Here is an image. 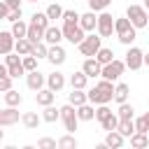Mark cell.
I'll list each match as a JSON object with an SVG mask.
<instances>
[{
    "label": "cell",
    "mask_w": 149,
    "mask_h": 149,
    "mask_svg": "<svg viewBox=\"0 0 149 149\" xmlns=\"http://www.w3.org/2000/svg\"><path fill=\"white\" fill-rule=\"evenodd\" d=\"M9 9H21V0H2Z\"/></svg>",
    "instance_id": "obj_51"
},
{
    "label": "cell",
    "mask_w": 149,
    "mask_h": 149,
    "mask_svg": "<svg viewBox=\"0 0 149 149\" xmlns=\"http://www.w3.org/2000/svg\"><path fill=\"white\" fill-rule=\"evenodd\" d=\"M63 14H65V9H63L61 5H56V2L47 7V16H49V19H63Z\"/></svg>",
    "instance_id": "obj_39"
},
{
    "label": "cell",
    "mask_w": 149,
    "mask_h": 149,
    "mask_svg": "<svg viewBox=\"0 0 149 149\" xmlns=\"http://www.w3.org/2000/svg\"><path fill=\"white\" fill-rule=\"evenodd\" d=\"M86 2H88V0H86Z\"/></svg>",
    "instance_id": "obj_59"
},
{
    "label": "cell",
    "mask_w": 149,
    "mask_h": 149,
    "mask_svg": "<svg viewBox=\"0 0 149 149\" xmlns=\"http://www.w3.org/2000/svg\"><path fill=\"white\" fill-rule=\"evenodd\" d=\"M30 56H35V58H49V47H47V42H40V44H35Z\"/></svg>",
    "instance_id": "obj_38"
},
{
    "label": "cell",
    "mask_w": 149,
    "mask_h": 149,
    "mask_svg": "<svg viewBox=\"0 0 149 149\" xmlns=\"http://www.w3.org/2000/svg\"><path fill=\"white\" fill-rule=\"evenodd\" d=\"M123 70H126V63L123 61H112L109 65H105L102 68V74H100V79H107V81H116L121 74H123Z\"/></svg>",
    "instance_id": "obj_4"
},
{
    "label": "cell",
    "mask_w": 149,
    "mask_h": 149,
    "mask_svg": "<svg viewBox=\"0 0 149 149\" xmlns=\"http://www.w3.org/2000/svg\"><path fill=\"white\" fill-rule=\"evenodd\" d=\"M42 119H44L47 123H54V121H58V119H61V109H56L54 105H49V107H44Z\"/></svg>",
    "instance_id": "obj_33"
},
{
    "label": "cell",
    "mask_w": 149,
    "mask_h": 149,
    "mask_svg": "<svg viewBox=\"0 0 149 149\" xmlns=\"http://www.w3.org/2000/svg\"><path fill=\"white\" fill-rule=\"evenodd\" d=\"M100 91H105V93H109V95H114V91H116V86H114V81H107V79H100L98 84H95Z\"/></svg>",
    "instance_id": "obj_43"
},
{
    "label": "cell",
    "mask_w": 149,
    "mask_h": 149,
    "mask_svg": "<svg viewBox=\"0 0 149 149\" xmlns=\"http://www.w3.org/2000/svg\"><path fill=\"white\" fill-rule=\"evenodd\" d=\"M37 149H58V142L54 137H40L37 140Z\"/></svg>",
    "instance_id": "obj_42"
},
{
    "label": "cell",
    "mask_w": 149,
    "mask_h": 149,
    "mask_svg": "<svg viewBox=\"0 0 149 149\" xmlns=\"http://www.w3.org/2000/svg\"><path fill=\"white\" fill-rule=\"evenodd\" d=\"M33 47H35V44H33L28 37H23V40H16V47H14V51H16V54L23 58V56H30V54H33Z\"/></svg>",
    "instance_id": "obj_22"
},
{
    "label": "cell",
    "mask_w": 149,
    "mask_h": 149,
    "mask_svg": "<svg viewBox=\"0 0 149 149\" xmlns=\"http://www.w3.org/2000/svg\"><path fill=\"white\" fill-rule=\"evenodd\" d=\"M2 149H16V147H14V144H5Z\"/></svg>",
    "instance_id": "obj_53"
},
{
    "label": "cell",
    "mask_w": 149,
    "mask_h": 149,
    "mask_svg": "<svg viewBox=\"0 0 149 149\" xmlns=\"http://www.w3.org/2000/svg\"><path fill=\"white\" fill-rule=\"evenodd\" d=\"M0 91H2V93H7V91H12V77H9V74H5V77H0Z\"/></svg>",
    "instance_id": "obj_48"
},
{
    "label": "cell",
    "mask_w": 149,
    "mask_h": 149,
    "mask_svg": "<svg viewBox=\"0 0 149 149\" xmlns=\"http://www.w3.org/2000/svg\"><path fill=\"white\" fill-rule=\"evenodd\" d=\"M114 16L109 14V12H102L100 16H98V35L100 37H112V33H116L114 30Z\"/></svg>",
    "instance_id": "obj_5"
},
{
    "label": "cell",
    "mask_w": 149,
    "mask_h": 149,
    "mask_svg": "<svg viewBox=\"0 0 149 149\" xmlns=\"http://www.w3.org/2000/svg\"><path fill=\"white\" fill-rule=\"evenodd\" d=\"M63 86H65V77H63L61 72H51V74L47 77V88H51L54 93H58Z\"/></svg>",
    "instance_id": "obj_17"
},
{
    "label": "cell",
    "mask_w": 149,
    "mask_h": 149,
    "mask_svg": "<svg viewBox=\"0 0 149 149\" xmlns=\"http://www.w3.org/2000/svg\"><path fill=\"white\" fill-rule=\"evenodd\" d=\"M77 116H79V121H91V119L95 116V109H93V105H91V102H86V105L77 107Z\"/></svg>",
    "instance_id": "obj_29"
},
{
    "label": "cell",
    "mask_w": 149,
    "mask_h": 149,
    "mask_svg": "<svg viewBox=\"0 0 149 149\" xmlns=\"http://www.w3.org/2000/svg\"><path fill=\"white\" fill-rule=\"evenodd\" d=\"M14 47H16V37L12 35V30H2L0 33V51H2V56L12 54Z\"/></svg>",
    "instance_id": "obj_9"
},
{
    "label": "cell",
    "mask_w": 149,
    "mask_h": 149,
    "mask_svg": "<svg viewBox=\"0 0 149 149\" xmlns=\"http://www.w3.org/2000/svg\"><path fill=\"white\" fill-rule=\"evenodd\" d=\"M144 65H149V54H144Z\"/></svg>",
    "instance_id": "obj_54"
},
{
    "label": "cell",
    "mask_w": 149,
    "mask_h": 149,
    "mask_svg": "<svg viewBox=\"0 0 149 149\" xmlns=\"http://www.w3.org/2000/svg\"><path fill=\"white\" fill-rule=\"evenodd\" d=\"M119 133H121L123 137H133V135L137 133L135 121H121V123H119Z\"/></svg>",
    "instance_id": "obj_36"
},
{
    "label": "cell",
    "mask_w": 149,
    "mask_h": 149,
    "mask_svg": "<svg viewBox=\"0 0 149 149\" xmlns=\"http://www.w3.org/2000/svg\"><path fill=\"white\" fill-rule=\"evenodd\" d=\"M19 121V109L16 107H5L0 112V126H14Z\"/></svg>",
    "instance_id": "obj_14"
},
{
    "label": "cell",
    "mask_w": 149,
    "mask_h": 149,
    "mask_svg": "<svg viewBox=\"0 0 149 149\" xmlns=\"http://www.w3.org/2000/svg\"><path fill=\"white\" fill-rule=\"evenodd\" d=\"M21 121H23V126H26V128L35 130V128L40 126V121H42V119H40V114H37V112H26V114L21 116Z\"/></svg>",
    "instance_id": "obj_25"
},
{
    "label": "cell",
    "mask_w": 149,
    "mask_h": 149,
    "mask_svg": "<svg viewBox=\"0 0 149 149\" xmlns=\"http://www.w3.org/2000/svg\"><path fill=\"white\" fill-rule=\"evenodd\" d=\"M63 37H65L68 42H72V44L79 47V44L86 40V33H84L81 26H68V23H63Z\"/></svg>",
    "instance_id": "obj_7"
},
{
    "label": "cell",
    "mask_w": 149,
    "mask_h": 149,
    "mask_svg": "<svg viewBox=\"0 0 149 149\" xmlns=\"http://www.w3.org/2000/svg\"><path fill=\"white\" fill-rule=\"evenodd\" d=\"M77 147H79V144H77V137H74L72 133L58 137V149H77Z\"/></svg>",
    "instance_id": "obj_30"
},
{
    "label": "cell",
    "mask_w": 149,
    "mask_h": 149,
    "mask_svg": "<svg viewBox=\"0 0 149 149\" xmlns=\"http://www.w3.org/2000/svg\"><path fill=\"white\" fill-rule=\"evenodd\" d=\"M114 30H116V35H119V37H123V35H128V33L137 30V28L130 23V19H128V16H121V19H116V21H114Z\"/></svg>",
    "instance_id": "obj_13"
},
{
    "label": "cell",
    "mask_w": 149,
    "mask_h": 149,
    "mask_svg": "<svg viewBox=\"0 0 149 149\" xmlns=\"http://www.w3.org/2000/svg\"><path fill=\"white\" fill-rule=\"evenodd\" d=\"M135 128H137V133H147L149 135V123L144 121V116H137L135 119Z\"/></svg>",
    "instance_id": "obj_47"
},
{
    "label": "cell",
    "mask_w": 149,
    "mask_h": 149,
    "mask_svg": "<svg viewBox=\"0 0 149 149\" xmlns=\"http://www.w3.org/2000/svg\"><path fill=\"white\" fill-rule=\"evenodd\" d=\"M123 140H126V137H123L119 130H114V133H107V135H105V144H107L109 149H121V147H123Z\"/></svg>",
    "instance_id": "obj_21"
},
{
    "label": "cell",
    "mask_w": 149,
    "mask_h": 149,
    "mask_svg": "<svg viewBox=\"0 0 149 149\" xmlns=\"http://www.w3.org/2000/svg\"><path fill=\"white\" fill-rule=\"evenodd\" d=\"M79 19H81V14H77L74 9H65V14H63V23H68V26H79Z\"/></svg>",
    "instance_id": "obj_37"
},
{
    "label": "cell",
    "mask_w": 149,
    "mask_h": 149,
    "mask_svg": "<svg viewBox=\"0 0 149 149\" xmlns=\"http://www.w3.org/2000/svg\"><path fill=\"white\" fill-rule=\"evenodd\" d=\"M112 114H114V112H112V109H109L107 105H98V109H95V119H98L100 123H102L105 119H109Z\"/></svg>",
    "instance_id": "obj_41"
},
{
    "label": "cell",
    "mask_w": 149,
    "mask_h": 149,
    "mask_svg": "<svg viewBox=\"0 0 149 149\" xmlns=\"http://www.w3.org/2000/svg\"><path fill=\"white\" fill-rule=\"evenodd\" d=\"M7 21H12V23L21 21V9H12V12H9V16H7Z\"/></svg>",
    "instance_id": "obj_49"
},
{
    "label": "cell",
    "mask_w": 149,
    "mask_h": 149,
    "mask_svg": "<svg viewBox=\"0 0 149 149\" xmlns=\"http://www.w3.org/2000/svg\"><path fill=\"white\" fill-rule=\"evenodd\" d=\"M121 121H135L133 116H135V109H133V105H128V102H123V105H119V114H116Z\"/></svg>",
    "instance_id": "obj_31"
},
{
    "label": "cell",
    "mask_w": 149,
    "mask_h": 149,
    "mask_svg": "<svg viewBox=\"0 0 149 149\" xmlns=\"http://www.w3.org/2000/svg\"><path fill=\"white\" fill-rule=\"evenodd\" d=\"M126 16L130 19V23H133L135 28H144V26H149V14H147V9L140 7V5H130V7L126 9Z\"/></svg>",
    "instance_id": "obj_2"
},
{
    "label": "cell",
    "mask_w": 149,
    "mask_h": 149,
    "mask_svg": "<svg viewBox=\"0 0 149 149\" xmlns=\"http://www.w3.org/2000/svg\"><path fill=\"white\" fill-rule=\"evenodd\" d=\"M79 26L84 28V33H93V30H98V16H95V12H86V14H81Z\"/></svg>",
    "instance_id": "obj_11"
},
{
    "label": "cell",
    "mask_w": 149,
    "mask_h": 149,
    "mask_svg": "<svg viewBox=\"0 0 149 149\" xmlns=\"http://www.w3.org/2000/svg\"><path fill=\"white\" fill-rule=\"evenodd\" d=\"M112 98H114V95H109V93L100 91L98 86H93V88L88 91V102H93V105H107Z\"/></svg>",
    "instance_id": "obj_12"
},
{
    "label": "cell",
    "mask_w": 149,
    "mask_h": 149,
    "mask_svg": "<svg viewBox=\"0 0 149 149\" xmlns=\"http://www.w3.org/2000/svg\"><path fill=\"white\" fill-rule=\"evenodd\" d=\"M61 40H63V28H56V26H51V28L44 33V42H47L49 47H56V44H61Z\"/></svg>",
    "instance_id": "obj_16"
},
{
    "label": "cell",
    "mask_w": 149,
    "mask_h": 149,
    "mask_svg": "<svg viewBox=\"0 0 149 149\" xmlns=\"http://www.w3.org/2000/svg\"><path fill=\"white\" fill-rule=\"evenodd\" d=\"M21 63H23V58H21L19 54H7V56H5V65H7V68H12V65H21Z\"/></svg>",
    "instance_id": "obj_45"
},
{
    "label": "cell",
    "mask_w": 149,
    "mask_h": 149,
    "mask_svg": "<svg viewBox=\"0 0 149 149\" xmlns=\"http://www.w3.org/2000/svg\"><path fill=\"white\" fill-rule=\"evenodd\" d=\"M61 119H63V126L68 133H74L77 130V123H79V116H77V107H72L70 102L61 107Z\"/></svg>",
    "instance_id": "obj_3"
},
{
    "label": "cell",
    "mask_w": 149,
    "mask_h": 149,
    "mask_svg": "<svg viewBox=\"0 0 149 149\" xmlns=\"http://www.w3.org/2000/svg\"><path fill=\"white\" fill-rule=\"evenodd\" d=\"M26 84H28V88H30V91H35V93H37V91H42V88H44L47 77H44L42 72H37V70H35V72H28V74H26Z\"/></svg>",
    "instance_id": "obj_8"
},
{
    "label": "cell",
    "mask_w": 149,
    "mask_h": 149,
    "mask_svg": "<svg viewBox=\"0 0 149 149\" xmlns=\"http://www.w3.org/2000/svg\"><path fill=\"white\" fill-rule=\"evenodd\" d=\"M28 28H30V23L16 21V23H12V35H14L16 40H23V37H28Z\"/></svg>",
    "instance_id": "obj_27"
},
{
    "label": "cell",
    "mask_w": 149,
    "mask_h": 149,
    "mask_svg": "<svg viewBox=\"0 0 149 149\" xmlns=\"http://www.w3.org/2000/svg\"><path fill=\"white\" fill-rule=\"evenodd\" d=\"M93 149H109V147H107V144H105V142H100V144H95V147H93Z\"/></svg>",
    "instance_id": "obj_52"
},
{
    "label": "cell",
    "mask_w": 149,
    "mask_h": 149,
    "mask_svg": "<svg viewBox=\"0 0 149 149\" xmlns=\"http://www.w3.org/2000/svg\"><path fill=\"white\" fill-rule=\"evenodd\" d=\"M128 84H116V91H114V100L119 102V105H123V102H128Z\"/></svg>",
    "instance_id": "obj_32"
},
{
    "label": "cell",
    "mask_w": 149,
    "mask_h": 149,
    "mask_svg": "<svg viewBox=\"0 0 149 149\" xmlns=\"http://www.w3.org/2000/svg\"><path fill=\"white\" fill-rule=\"evenodd\" d=\"M100 49H102V37H100V35H93V33L86 35V40L79 44L81 56H88V58H95Z\"/></svg>",
    "instance_id": "obj_1"
},
{
    "label": "cell",
    "mask_w": 149,
    "mask_h": 149,
    "mask_svg": "<svg viewBox=\"0 0 149 149\" xmlns=\"http://www.w3.org/2000/svg\"><path fill=\"white\" fill-rule=\"evenodd\" d=\"M9 12H12V9H9V7L5 5V2H0V19H5V21H7V16H9Z\"/></svg>",
    "instance_id": "obj_50"
},
{
    "label": "cell",
    "mask_w": 149,
    "mask_h": 149,
    "mask_svg": "<svg viewBox=\"0 0 149 149\" xmlns=\"http://www.w3.org/2000/svg\"><path fill=\"white\" fill-rule=\"evenodd\" d=\"M21 149H37V147H33V144H26V147H21Z\"/></svg>",
    "instance_id": "obj_55"
},
{
    "label": "cell",
    "mask_w": 149,
    "mask_h": 149,
    "mask_svg": "<svg viewBox=\"0 0 149 149\" xmlns=\"http://www.w3.org/2000/svg\"><path fill=\"white\" fill-rule=\"evenodd\" d=\"M28 40H30L33 44L44 42V30H40L37 26H33V23H30V28H28Z\"/></svg>",
    "instance_id": "obj_34"
},
{
    "label": "cell",
    "mask_w": 149,
    "mask_h": 149,
    "mask_svg": "<svg viewBox=\"0 0 149 149\" xmlns=\"http://www.w3.org/2000/svg\"><path fill=\"white\" fill-rule=\"evenodd\" d=\"M95 61H98V63H100V65L105 68V65H109V63H112V61H116V58H114V51H112V49H107V47H102V49L98 51V56H95Z\"/></svg>",
    "instance_id": "obj_28"
},
{
    "label": "cell",
    "mask_w": 149,
    "mask_h": 149,
    "mask_svg": "<svg viewBox=\"0 0 149 149\" xmlns=\"http://www.w3.org/2000/svg\"><path fill=\"white\" fill-rule=\"evenodd\" d=\"M142 116H144V121H147V123H149V112H147V114H142Z\"/></svg>",
    "instance_id": "obj_56"
},
{
    "label": "cell",
    "mask_w": 149,
    "mask_h": 149,
    "mask_svg": "<svg viewBox=\"0 0 149 149\" xmlns=\"http://www.w3.org/2000/svg\"><path fill=\"white\" fill-rule=\"evenodd\" d=\"M119 123H121V119L116 116V114H112L109 119H105L100 126H102V130H107V133H114V130H119Z\"/></svg>",
    "instance_id": "obj_35"
},
{
    "label": "cell",
    "mask_w": 149,
    "mask_h": 149,
    "mask_svg": "<svg viewBox=\"0 0 149 149\" xmlns=\"http://www.w3.org/2000/svg\"><path fill=\"white\" fill-rule=\"evenodd\" d=\"M86 84H88V77H86L84 72H72V74H70V86H72V88L84 91Z\"/></svg>",
    "instance_id": "obj_23"
},
{
    "label": "cell",
    "mask_w": 149,
    "mask_h": 149,
    "mask_svg": "<svg viewBox=\"0 0 149 149\" xmlns=\"http://www.w3.org/2000/svg\"><path fill=\"white\" fill-rule=\"evenodd\" d=\"M21 74H26V68H23V63H21V65H12V68H9V77H12V79H19Z\"/></svg>",
    "instance_id": "obj_46"
},
{
    "label": "cell",
    "mask_w": 149,
    "mask_h": 149,
    "mask_svg": "<svg viewBox=\"0 0 149 149\" xmlns=\"http://www.w3.org/2000/svg\"><path fill=\"white\" fill-rule=\"evenodd\" d=\"M65 49L61 47V44H56V47H49V63L51 65H63L65 63Z\"/></svg>",
    "instance_id": "obj_15"
},
{
    "label": "cell",
    "mask_w": 149,
    "mask_h": 149,
    "mask_svg": "<svg viewBox=\"0 0 149 149\" xmlns=\"http://www.w3.org/2000/svg\"><path fill=\"white\" fill-rule=\"evenodd\" d=\"M30 2H40V0H30Z\"/></svg>",
    "instance_id": "obj_58"
},
{
    "label": "cell",
    "mask_w": 149,
    "mask_h": 149,
    "mask_svg": "<svg viewBox=\"0 0 149 149\" xmlns=\"http://www.w3.org/2000/svg\"><path fill=\"white\" fill-rule=\"evenodd\" d=\"M30 19H33L30 23H33V26H37L40 30H44V33H47V30L51 28V26H49V21H51V19L47 16V12H35V14L30 16Z\"/></svg>",
    "instance_id": "obj_19"
},
{
    "label": "cell",
    "mask_w": 149,
    "mask_h": 149,
    "mask_svg": "<svg viewBox=\"0 0 149 149\" xmlns=\"http://www.w3.org/2000/svg\"><path fill=\"white\" fill-rule=\"evenodd\" d=\"M23 68H26V72H35L37 70V58L35 56H23Z\"/></svg>",
    "instance_id": "obj_44"
},
{
    "label": "cell",
    "mask_w": 149,
    "mask_h": 149,
    "mask_svg": "<svg viewBox=\"0 0 149 149\" xmlns=\"http://www.w3.org/2000/svg\"><path fill=\"white\" fill-rule=\"evenodd\" d=\"M86 102H88V93L72 88V93H70V105H72V107H81V105H86Z\"/></svg>",
    "instance_id": "obj_24"
},
{
    "label": "cell",
    "mask_w": 149,
    "mask_h": 149,
    "mask_svg": "<svg viewBox=\"0 0 149 149\" xmlns=\"http://www.w3.org/2000/svg\"><path fill=\"white\" fill-rule=\"evenodd\" d=\"M81 72L91 79V77H100L102 74V65L95 61V58H86L84 61V65H81Z\"/></svg>",
    "instance_id": "obj_10"
},
{
    "label": "cell",
    "mask_w": 149,
    "mask_h": 149,
    "mask_svg": "<svg viewBox=\"0 0 149 149\" xmlns=\"http://www.w3.org/2000/svg\"><path fill=\"white\" fill-rule=\"evenodd\" d=\"M54 98H56V93H54L51 88H42V91L35 93V100H37V105H42V107L54 105Z\"/></svg>",
    "instance_id": "obj_18"
},
{
    "label": "cell",
    "mask_w": 149,
    "mask_h": 149,
    "mask_svg": "<svg viewBox=\"0 0 149 149\" xmlns=\"http://www.w3.org/2000/svg\"><path fill=\"white\" fill-rule=\"evenodd\" d=\"M2 100H5V107H19L21 102H23V95L19 93V91H7V93H2Z\"/></svg>",
    "instance_id": "obj_20"
},
{
    "label": "cell",
    "mask_w": 149,
    "mask_h": 149,
    "mask_svg": "<svg viewBox=\"0 0 149 149\" xmlns=\"http://www.w3.org/2000/svg\"><path fill=\"white\" fill-rule=\"evenodd\" d=\"M130 147L133 149H147L149 147V135L147 133H135L130 137Z\"/></svg>",
    "instance_id": "obj_26"
},
{
    "label": "cell",
    "mask_w": 149,
    "mask_h": 149,
    "mask_svg": "<svg viewBox=\"0 0 149 149\" xmlns=\"http://www.w3.org/2000/svg\"><path fill=\"white\" fill-rule=\"evenodd\" d=\"M123 63H126V68H130V70H140V68L144 65V51L137 49V47H128Z\"/></svg>",
    "instance_id": "obj_6"
},
{
    "label": "cell",
    "mask_w": 149,
    "mask_h": 149,
    "mask_svg": "<svg viewBox=\"0 0 149 149\" xmlns=\"http://www.w3.org/2000/svg\"><path fill=\"white\" fill-rule=\"evenodd\" d=\"M144 9H149V0H144Z\"/></svg>",
    "instance_id": "obj_57"
},
{
    "label": "cell",
    "mask_w": 149,
    "mask_h": 149,
    "mask_svg": "<svg viewBox=\"0 0 149 149\" xmlns=\"http://www.w3.org/2000/svg\"><path fill=\"white\" fill-rule=\"evenodd\" d=\"M109 5H112V0H88L91 12H105Z\"/></svg>",
    "instance_id": "obj_40"
}]
</instances>
